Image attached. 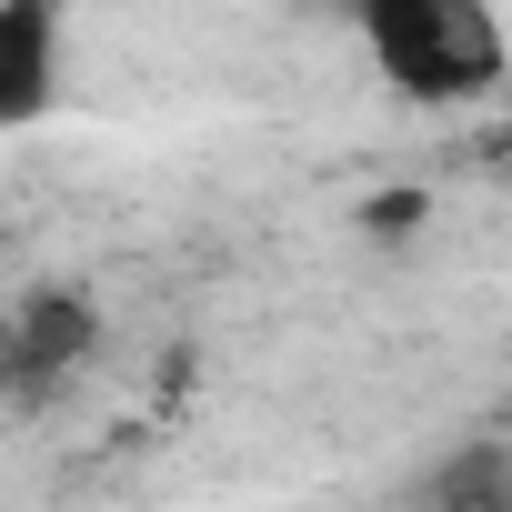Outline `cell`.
<instances>
[{
	"mask_svg": "<svg viewBox=\"0 0 512 512\" xmlns=\"http://www.w3.org/2000/svg\"><path fill=\"white\" fill-rule=\"evenodd\" d=\"M352 31L362 61L422 111H462L512 71V31L492 0H352Z\"/></svg>",
	"mask_w": 512,
	"mask_h": 512,
	"instance_id": "cell-1",
	"label": "cell"
},
{
	"mask_svg": "<svg viewBox=\"0 0 512 512\" xmlns=\"http://www.w3.org/2000/svg\"><path fill=\"white\" fill-rule=\"evenodd\" d=\"M61 11L71 0H0V121L31 131L61 91Z\"/></svg>",
	"mask_w": 512,
	"mask_h": 512,
	"instance_id": "cell-2",
	"label": "cell"
}]
</instances>
